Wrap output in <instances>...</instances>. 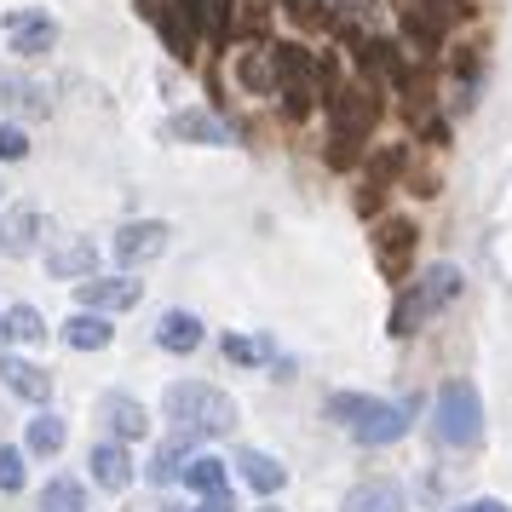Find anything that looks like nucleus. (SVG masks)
Masks as SVG:
<instances>
[{
  "mask_svg": "<svg viewBox=\"0 0 512 512\" xmlns=\"http://www.w3.org/2000/svg\"><path fill=\"white\" fill-rule=\"evenodd\" d=\"M432 438L443 449H478L484 443V397L472 380H443L432 403Z\"/></svg>",
  "mask_w": 512,
  "mask_h": 512,
  "instance_id": "obj_3",
  "label": "nucleus"
},
{
  "mask_svg": "<svg viewBox=\"0 0 512 512\" xmlns=\"http://www.w3.org/2000/svg\"><path fill=\"white\" fill-rule=\"evenodd\" d=\"M415 6L432 18V24H449V18H466V12H472L466 0H415Z\"/></svg>",
  "mask_w": 512,
  "mask_h": 512,
  "instance_id": "obj_34",
  "label": "nucleus"
},
{
  "mask_svg": "<svg viewBox=\"0 0 512 512\" xmlns=\"http://www.w3.org/2000/svg\"><path fill=\"white\" fill-rule=\"evenodd\" d=\"M162 248H167L162 219H133V225H121V236H116V259L127 265V271H139L144 259H156Z\"/></svg>",
  "mask_w": 512,
  "mask_h": 512,
  "instance_id": "obj_9",
  "label": "nucleus"
},
{
  "mask_svg": "<svg viewBox=\"0 0 512 512\" xmlns=\"http://www.w3.org/2000/svg\"><path fill=\"white\" fill-rule=\"evenodd\" d=\"M47 271H52V277H64V282L98 277V248H93V236L58 231V236L47 242Z\"/></svg>",
  "mask_w": 512,
  "mask_h": 512,
  "instance_id": "obj_5",
  "label": "nucleus"
},
{
  "mask_svg": "<svg viewBox=\"0 0 512 512\" xmlns=\"http://www.w3.org/2000/svg\"><path fill=\"white\" fill-rule=\"evenodd\" d=\"M167 420H173V432H185V438H231L236 432V403L219 386L208 380H179V386H167Z\"/></svg>",
  "mask_w": 512,
  "mask_h": 512,
  "instance_id": "obj_2",
  "label": "nucleus"
},
{
  "mask_svg": "<svg viewBox=\"0 0 512 512\" xmlns=\"http://www.w3.org/2000/svg\"><path fill=\"white\" fill-rule=\"evenodd\" d=\"M41 507H47V512H81V507H87V489H81V478H47V489H41Z\"/></svg>",
  "mask_w": 512,
  "mask_h": 512,
  "instance_id": "obj_25",
  "label": "nucleus"
},
{
  "mask_svg": "<svg viewBox=\"0 0 512 512\" xmlns=\"http://www.w3.org/2000/svg\"><path fill=\"white\" fill-rule=\"evenodd\" d=\"M64 438H70L64 415H35V420H29V432H24V449H29V455H58Z\"/></svg>",
  "mask_w": 512,
  "mask_h": 512,
  "instance_id": "obj_21",
  "label": "nucleus"
},
{
  "mask_svg": "<svg viewBox=\"0 0 512 512\" xmlns=\"http://www.w3.org/2000/svg\"><path fill=\"white\" fill-rule=\"evenodd\" d=\"M104 426H110V438L139 443V438H150V409H144L139 397L110 392V397H104Z\"/></svg>",
  "mask_w": 512,
  "mask_h": 512,
  "instance_id": "obj_14",
  "label": "nucleus"
},
{
  "mask_svg": "<svg viewBox=\"0 0 512 512\" xmlns=\"http://www.w3.org/2000/svg\"><path fill=\"white\" fill-rule=\"evenodd\" d=\"M156 346L173 351V357H190V351L202 346V317L196 311H167L162 323H156Z\"/></svg>",
  "mask_w": 512,
  "mask_h": 512,
  "instance_id": "obj_15",
  "label": "nucleus"
},
{
  "mask_svg": "<svg viewBox=\"0 0 512 512\" xmlns=\"http://www.w3.org/2000/svg\"><path fill=\"white\" fill-rule=\"evenodd\" d=\"M236 75H242L248 93H277V81H271V52H248V58L236 64Z\"/></svg>",
  "mask_w": 512,
  "mask_h": 512,
  "instance_id": "obj_27",
  "label": "nucleus"
},
{
  "mask_svg": "<svg viewBox=\"0 0 512 512\" xmlns=\"http://www.w3.org/2000/svg\"><path fill=\"white\" fill-rule=\"evenodd\" d=\"M455 512H512L507 501H495V495H484V501H466V507H455Z\"/></svg>",
  "mask_w": 512,
  "mask_h": 512,
  "instance_id": "obj_37",
  "label": "nucleus"
},
{
  "mask_svg": "<svg viewBox=\"0 0 512 512\" xmlns=\"http://www.w3.org/2000/svg\"><path fill=\"white\" fill-rule=\"evenodd\" d=\"M6 340H12V334H6V311H0V351H6Z\"/></svg>",
  "mask_w": 512,
  "mask_h": 512,
  "instance_id": "obj_39",
  "label": "nucleus"
},
{
  "mask_svg": "<svg viewBox=\"0 0 512 512\" xmlns=\"http://www.w3.org/2000/svg\"><path fill=\"white\" fill-rule=\"evenodd\" d=\"M455 300H461V271H455V265H432V271L415 277V288L392 305V334H397V340H403V334H415L432 311H443V305H455Z\"/></svg>",
  "mask_w": 512,
  "mask_h": 512,
  "instance_id": "obj_4",
  "label": "nucleus"
},
{
  "mask_svg": "<svg viewBox=\"0 0 512 512\" xmlns=\"http://www.w3.org/2000/svg\"><path fill=\"white\" fill-rule=\"evenodd\" d=\"M415 242H420L415 219H386V225H380V236H374V248H380V271H386L392 282H403V271H409V259H415Z\"/></svg>",
  "mask_w": 512,
  "mask_h": 512,
  "instance_id": "obj_8",
  "label": "nucleus"
},
{
  "mask_svg": "<svg viewBox=\"0 0 512 512\" xmlns=\"http://www.w3.org/2000/svg\"><path fill=\"white\" fill-rule=\"evenodd\" d=\"M0 380H6L12 392L24 397V403H41V409H47L52 374L41 369V363H29V357H18V351H0Z\"/></svg>",
  "mask_w": 512,
  "mask_h": 512,
  "instance_id": "obj_12",
  "label": "nucleus"
},
{
  "mask_svg": "<svg viewBox=\"0 0 512 512\" xmlns=\"http://www.w3.org/2000/svg\"><path fill=\"white\" fill-rule=\"evenodd\" d=\"M185 461H190V438H185V432H173V438L156 449L150 478H156V484H173V478H185Z\"/></svg>",
  "mask_w": 512,
  "mask_h": 512,
  "instance_id": "obj_22",
  "label": "nucleus"
},
{
  "mask_svg": "<svg viewBox=\"0 0 512 512\" xmlns=\"http://www.w3.org/2000/svg\"><path fill=\"white\" fill-rule=\"evenodd\" d=\"M81 294V311H127V305L144 300V282L139 277H87L75 282Z\"/></svg>",
  "mask_w": 512,
  "mask_h": 512,
  "instance_id": "obj_7",
  "label": "nucleus"
},
{
  "mask_svg": "<svg viewBox=\"0 0 512 512\" xmlns=\"http://www.w3.org/2000/svg\"><path fill=\"white\" fill-rule=\"evenodd\" d=\"M438 35H443V24H432L420 6H409V12H403V41H409L415 52H438Z\"/></svg>",
  "mask_w": 512,
  "mask_h": 512,
  "instance_id": "obj_26",
  "label": "nucleus"
},
{
  "mask_svg": "<svg viewBox=\"0 0 512 512\" xmlns=\"http://www.w3.org/2000/svg\"><path fill=\"white\" fill-rule=\"evenodd\" d=\"M87 472H93V484H98V489H127V484H133V455H127V443H121V438L93 443V455H87Z\"/></svg>",
  "mask_w": 512,
  "mask_h": 512,
  "instance_id": "obj_13",
  "label": "nucleus"
},
{
  "mask_svg": "<svg viewBox=\"0 0 512 512\" xmlns=\"http://www.w3.org/2000/svg\"><path fill=\"white\" fill-rule=\"evenodd\" d=\"M29 156V133L18 121H0V162H24Z\"/></svg>",
  "mask_w": 512,
  "mask_h": 512,
  "instance_id": "obj_31",
  "label": "nucleus"
},
{
  "mask_svg": "<svg viewBox=\"0 0 512 512\" xmlns=\"http://www.w3.org/2000/svg\"><path fill=\"white\" fill-rule=\"evenodd\" d=\"M225 363H236V369H259V363H271V357H277V346H271V334H254V340H248V334H225Z\"/></svg>",
  "mask_w": 512,
  "mask_h": 512,
  "instance_id": "obj_20",
  "label": "nucleus"
},
{
  "mask_svg": "<svg viewBox=\"0 0 512 512\" xmlns=\"http://www.w3.org/2000/svg\"><path fill=\"white\" fill-rule=\"evenodd\" d=\"M282 12H288L300 29H323L328 18H334V6H328V0H282Z\"/></svg>",
  "mask_w": 512,
  "mask_h": 512,
  "instance_id": "obj_28",
  "label": "nucleus"
},
{
  "mask_svg": "<svg viewBox=\"0 0 512 512\" xmlns=\"http://www.w3.org/2000/svg\"><path fill=\"white\" fill-rule=\"evenodd\" d=\"M35 242H41V208L18 202V208L0 213V254H6V259L35 254Z\"/></svg>",
  "mask_w": 512,
  "mask_h": 512,
  "instance_id": "obj_11",
  "label": "nucleus"
},
{
  "mask_svg": "<svg viewBox=\"0 0 512 512\" xmlns=\"http://www.w3.org/2000/svg\"><path fill=\"white\" fill-rule=\"evenodd\" d=\"M6 41H12L18 58H41V52L58 47V24L35 6H18V12H6Z\"/></svg>",
  "mask_w": 512,
  "mask_h": 512,
  "instance_id": "obj_6",
  "label": "nucleus"
},
{
  "mask_svg": "<svg viewBox=\"0 0 512 512\" xmlns=\"http://www.w3.org/2000/svg\"><path fill=\"white\" fill-rule=\"evenodd\" d=\"M0 426H6V415H0Z\"/></svg>",
  "mask_w": 512,
  "mask_h": 512,
  "instance_id": "obj_42",
  "label": "nucleus"
},
{
  "mask_svg": "<svg viewBox=\"0 0 512 512\" xmlns=\"http://www.w3.org/2000/svg\"><path fill=\"white\" fill-rule=\"evenodd\" d=\"M236 466H242V478H248L259 495H277V489L288 484V466H282L277 455H265V449H242V455H236Z\"/></svg>",
  "mask_w": 512,
  "mask_h": 512,
  "instance_id": "obj_17",
  "label": "nucleus"
},
{
  "mask_svg": "<svg viewBox=\"0 0 512 512\" xmlns=\"http://www.w3.org/2000/svg\"><path fill=\"white\" fill-rule=\"evenodd\" d=\"M185 484L196 489V495H213V489H231V472H225V461H213V455H190Z\"/></svg>",
  "mask_w": 512,
  "mask_h": 512,
  "instance_id": "obj_23",
  "label": "nucleus"
},
{
  "mask_svg": "<svg viewBox=\"0 0 512 512\" xmlns=\"http://www.w3.org/2000/svg\"><path fill=\"white\" fill-rule=\"evenodd\" d=\"M162 512H179V507H162Z\"/></svg>",
  "mask_w": 512,
  "mask_h": 512,
  "instance_id": "obj_41",
  "label": "nucleus"
},
{
  "mask_svg": "<svg viewBox=\"0 0 512 512\" xmlns=\"http://www.w3.org/2000/svg\"><path fill=\"white\" fill-rule=\"evenodd\" d=\"M196 512H236V495H231V489H213V495L196 501Z\"/></svg>",
  "mask_w": 512,
  "mask_h": 512,
  "instance_id": "obj_36",
  "label": "nucleus"
},
{
  "mask_svg": "<svg viewBox=\"0 0 512 512\" xmlns=\"http://www.w3.org/2000/svg\"><path fill=\"white\" fill-rule=\"evenodd\" d=\"M24 461H29L24 449L0 443V489H6V495H18V489H24V478H29V472H24Z\"/></svg>",
  "mask_w": 512,
  "mask_h": 512,
  "instance_id": "obj_29",
  "label": "nucleus"
},
{
  "mask_svg": "<svg viewBox=\"0 0 512 512\" xmlns=\"http://www.w3.org/2000/svg\"><path fill=\"white\" fill-rule=\"evenodd\" d=\"M259 512H282V507H259Z\"/></svg>",
  "mask_w": 512,
  "mask_h": 512,
  "instance_id": "obj_40",
  "label": "nucleus"
},
{
  "mask_svg": "<svg viewBox=\"0 0 512 512\" xmlns=\"http://www.w3.org/2000/svg\"><path fill=\"white\" fill-rule=\"evenodd\" d=\"M0 104H6V110H18V116H47V110H52L47 93H41L29 75H12V70L0 75Z\"/></svg>",
  "mask_w": 512,
  "mask_h": 512,
  "instance_id": "obj_18",
  "label": "nucleus"
},
{
  "mask_svg": "<svg viewBox=\"0 0 512 512\" xmlns=\"http://www.w3.org/2000/svg\"><path fill=\"white\" fill-rule=\"evenodd\" d=\"M357 150H363V133H351V127H334V144H328V167H351V162H357Z\"/></svg>",
  "mask_w": 512,
  "mask_h": 512,
  "instance_id": "obj_30",
  "label": "nucleus"
},
{
  "mask_svg": "<svg viewBox=\"0 0 512 512\" xmlns=\"http://www.w3.org/2000/svg\"><path fill=\"white\" fill-rule=\"evenodd\" d=\"M397 167H403V150H380V156L369 162V185H380V190H386V185L397 179Z\"/></svg>",
  "mask_w": 512,
  "mask_h": 512,
  "instance_id": "obj_33",
  "label": "nucleus"
},
{
  "mask_svg": "<svg viewBox=\"0 0 512 512\" xmlns=\"http://www.w3.org/2000/svg\"><path fill=\"white\" fill-rule=\"evenodd\" d=\"M173 139H190V144H231V127L208 110H185L173 116Z\"/></svg>",
  "mask_w": 512,
  "mask_h": 512,
  "instance_id": "obj_19",
  "label": "nucleus"
},
{
  "mask_svg": "<svg viewBox=\"0 0 512 512\" xmlns=\"http://www.w3.org/2000/svg\"><path fill=\"white\" fill-rule=\"evenodd\" d=\"M139 12H144V18H156V12H162V0H139Z\"/></svg>",
  "mask_w": 512,
  "mask_h": 512,
  "instance_id": "obj_38",
  "label": "nucleus"
},
{
  "mask_svg": "<svg viewBox=\"0 0 512 512\" xmlns=\"http://www.w3.org/2000/svg\"><path fill=\"white\" fill-rule=\"evenodd\" d=\"M340 512H409V495L397 478H363V484L346 489Z\"/></svg>",
  "mask_w": 512,
  "mask_h": 512,
  "instance_id": "obj_10",
  "label": "nucleus"
},
{
  "mask_svg": "<svg viewBox=\"0 0 512 512\" xmlns=\"http://www.w3.org/2000/svg\"><path fill=\"white\" fill-rule=\"evenodd\" d=\"M6 334L24 340V346H47V317H41L35 305H12V311H6Z\"/></svg>",
  "mask_w": 512,
  "mask_h": 512,
  "instance_id": "obj_24",
  "label": "nucleus"
},
{
  "mask_svg": "<svg viewBox=\"0 0 512 512\" xmlns=\"http://www.w3.org/2000/svg\"><path fill=\"white\" fill-rule=\"evenodd\" d=\"M110 340H116V323L104 311H75L64 323V346H75V351H104Z\"/></svg>",
  "mask_w": 512,
  "mask_h": 512,
  "instance_id": "obj_16",
  "label": "nucleus"
},
{
  "mask_svg": "<svg viewBox=\"0 0 512 512\" xmlns=\"http://www.w3.org/2000/svg\"><path fill=\"white\" fill-rule=\"evenodd\" d=\"M340 24H374L380 18V0H334Z\"/></svg>",
  "mask_w": 512,
  "mask_h": 512,
  "instance_id": "obj_32",
  "label": "nucleus"
},
{
  "mask_svg": "<svg viewBox=\"0 0 512 512\" xmlns=\"http://www.w3.org/2000/svg\"><path fill=\"white\" fill-rule=\"evenodd\" d=\"M173 12L185 18L190 35H202V29H208V0H173Z\"/></svg>",
  "mask_w": 512,
  "mask_h": 512,
  "instance_id": "obj_35",
  "label": "nucleus"
},
{
  "mask_svg": "<svg viewBox=\"0 0 512 512\" xmlns=\"http://www.w3.org/2000/svg\"><path fill=\"white\" fill-rule=\"evenodd\" d=\"M323 415L334 426H346L357 443L369 449H386L409 432V403H386V397H369V392H334L323 403Z\"/></svg>",
  "mask_w": 512,
  "mask_h": 512,
  "instance_id": "obj_1",
  "label": "nucleus"
}]
</instances>
